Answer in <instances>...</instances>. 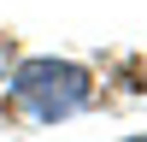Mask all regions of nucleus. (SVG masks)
<instances>
[{
	"label": "nucleus",
	"mask_w": 147,
	"mask_h": 142,
	"mask_svg": "<svg viewBox=\"0 0 147 142\" xmlns=\"http://www.w3.org/2000/svg\"><path fill=\"white\" fill-rule=\"evenodd\" d=\"M12 95H18V106L30 118L53 124V118L77 113V106L88 101V71L65 65V59H30V65H18V77H12Z\"/></svg>",
	"instance_id": "1"
},
{
	"label": "nucleus",
	"mask_w": 147,
	"mask_h": 142,
	"mask_svg": "<svg viewBox=\"0 0 147 142\" xmlns=\"http://www.w3.org/2000/svg\"><path fill=\"white\" fill-rule=\"evenodd\" d=\"M0 77H6V36H0Z\"/></svg>",
	"instance_id": "2"
}]
</instances>
